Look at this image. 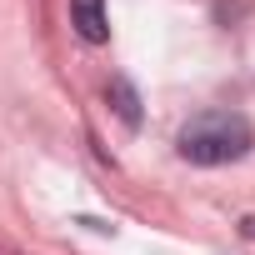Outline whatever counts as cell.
I'll use <instances>...</instances> for the list:
<instances>
[{"instance_id":"obj_1","label":"cell","mask_w":255,"mask_h":255,"mask_svg":"<svg viewBox=\"0 0 255 255\" xmlns=\"http://www.w3.org/2000/svg\"><path fill=\"white\" fill-rule=\"evenodd\" d=\"M250 120L235 110H200L180 125V155L190 165H230L250 150Z\"/></svg>"},{"instance_id":"obj_2","label":"cell","mask_w":255,"mask_h":255,"mask_svg":"<svg viewBox=\"0 0 255 255\" xmlns=\"http://www.w3.org/2000/svg\"><path fill=\"white\" fill-rule=\"evenodd\" d=\"M70 20H75L80 40H90V45H100V40L110 35V20H105V0H70Z\"/></svg>"},{"instance_id":"obj_3","label":"cell","mask_w":255,"mask_h":255,"mask_svg":"<svg viewBox=\"0 0 255 255\" xmlns=\"http://www.w3.org/2000/svg\"><path fill=\"white\" fill-rule=\"evenodd\" d=\"M110 95H115V100H120V105H115V110H120V115H125V120H130V125H135V120H140V110H135V95H130V85H125V80H115V85H110Z\"/></svg>"}]
</instances>
